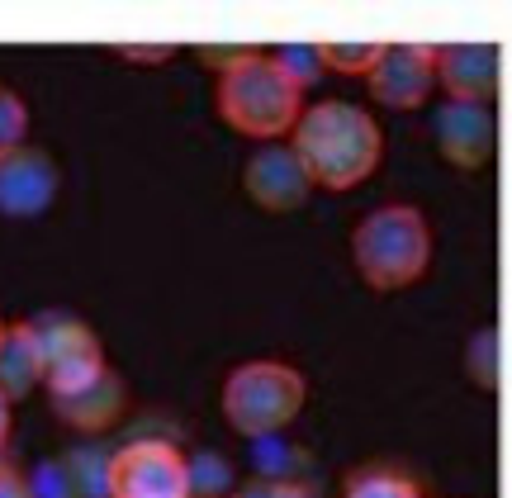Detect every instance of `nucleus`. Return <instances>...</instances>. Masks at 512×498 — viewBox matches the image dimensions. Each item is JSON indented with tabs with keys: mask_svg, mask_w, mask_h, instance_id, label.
I'll list each match as a JSON object with an SVG mask.
<instances>
[{
	"mask_svg": "<svg viewBox=\"0 0 512 498\" xmlns=\"http://www.w3.org/2000/svg\"><path fill=\"white\" fill-rule=\"evenodd\" d=\"M370 100L384 110H422L437 91V48L432 43H384L380 67L366 76Z\"/></svg>",
	"mask_w": 512,
	"mask_h": 498,
	"instance_id": "obj_9",
	"label": "nucleus"
},
{
	"mask_svg": "<svg viewBox=\"0 0 512 498\" xmlns=\"http://www.w3.org/2000/svg\"><path fill=\"white\" fill-rule=\"evenodd\" d=\"M38 385H43V347H38V328L24 318V323H10L0 337V394L19 404Z\"/></svg>",
	"mask_w": 512,
	"mask_h": 498,
	"instance_id": "obj_13",
	"label": "nucleus"
},
{
	"mask_svg": "<svg viewBox=\"0 0 512 498\" xmlns=\"http://www.w3.org/2000/svg\"><path fill=\"white\" fill-rule=\"evenodd\" d=\"M53 404V418L62 427H72V432H105L124 418L128 408V385L119 370H105L91 389H81V394H67V399H48Z\"/></svg>",
	"mask_w": 512,
	"mask_h": 498,
	"instance_id": "obj_12",
	"label": "nucleus"
},
{
	"mask_svg": "<svg viewBox=\"0 0 512 498\" xmlns=\"http://www.w3.org/2000/svg\"><path fill=\"white\" fill-rule=\"evenodd\" d=\"M214 114L247 143H290L304 119V91L261 48H238L214 76Z\"/></svg>",
	"mask_w": 512,
	"mask_h": 498,
	"instance_id": "obj_2",
	"label": "nucleus"
},
{
	"mask_svg": "<svg viewBox=\"0 0 512 498\" xmlns=\"http://www.w3.org/2000/svg\"><path fill=\"white\" fill-rule=\"evenodd\" d=\"M62 190V171L43 148L24 143V148L0 152V214L5 219H38L48 214Z\"/></svg>",
	"mask_w": 512,
	"mask_h": 498,
	"instance_id": "obj_10",
	"label": "nucleus"
},
{
	"mask_svg": "<svg viewBox=\"0 0 512 498\" xmlns=\"http://www.w3.org/2000/svg\"><path fill=\"white\" fill-rule=\"evenodd\" d=\"M432 138L446 166L456 171H484L494 162L498 148V119L494 105H475V100H441L432 114Z\"/></svg>",
	"mask_w": 512,
	"mask_h": 498,
	"instance_id": "obj_8",
	"label": "nucleus"
},
{
	"mask_svg": "<svg viewBox=\"0 0 512 498\" xmlns=\"http://www.w3.org/2000/svg\"><path fill=\"white\" fill-rule=\"evenodd\" d=\"M290 148L309 171L313 190L347 195L366 185L384 162V129L366 105L351 100H318L304 105V119L294 124Z\"/></svg>",
	"mask_w": 512,
	"mask_h": 498,
	"instance_id": "obj_1",
	"label": "nucleus"
},
{
	"mask_svg": "<svg viewBox=\"0 0 512 498\" xmlns=\"http://www.w3.org/2000/svg\"><path fill=\"white\" fill-rule=\"evenodd\" d=\"M337 498H422V484L394 465H361L342 480Z\"/></svg>",
	"mask_w": 512,
	"mask_h": 498,
	"instance_id": "obj_14",
	"label": "nucleus"
},
{
	"mask_svg": "<svg viewBox=\"0 0 512 498\" xmlns=\"http://www.w3.org/2000/svg\"><path fill=\"white\" fill-rule=\"evenodd\" d=\"M304 404H309L304 370L290 366V361H275V356L238 361L219 385L223 423L233 427L238 437H247V442L280 437L304 413Z\"/></svg>",
	"mask_w": 512,
	"mask_h": 498,
	"instance_id": "obj_4",
	"label": "nucleus"
},
{
	"mask_svg": "<svg viewBox=\"0 0 512 498\" xmlns=\"http://www.w3.org/2000/svg\"><path fill=\"white\" fill-rule=\"evenodd\" d=\"M34 328H38V347H43V389H48V399L81 394L110 370L100 337L81 318L43 314L34 318Z\"/></svg>",
	"mask_w": 512,
	"mask_h": 498,
	"instance_id": "obj_5",
	"label": "nucleus"
},
{
	"mask_svg": "<svg viewBox=\"0 0 512 498\" xmlns=\"http://www.w3.org/2000/svg\"><path fill=\"white\" fill-rule=\"evenodd\" d=\"M10 427H15V404L0 394V446L10 442Z\"/></svg>",
	"mask_w": 512,
	"mask_h": 498,
	"instance_id": "obj_20",
	"label": "nucleus"
},
{
	"mask_svg": "<svg viewBox=\"0 0 512 498\" xmlns=\"http://www.w3.org/2000/svg\"><path fill=\"white\" fill-rule=\"evenodd\" d=\"M242 190L266 214H294V209L309 204L313 181L290 143H261L242 162Z\"/></svg>",
	"mask_w": 512,
	"mask_h": 498,
	"instance_id": "obj_7",
	"label": "nucleus"
},
{
	"mask_svg": "<svg viewBox=\"0 0 512 498\" xmlns=\"http://www.w3.org/2000/svg\"><path fill=\"white\" fill-rule=\"evenodd\" d=\"M384 57V43H323V67L337 76H361L366 81Z\"/></svg>",
	"mask_w": 512,
	"mask_h": 498,
	"instance_id": "obj_15",
	"label": "nucleus"
},
{
	"mask_svg": "<svg viewBox=\"0 0 512 498\" xmlns=\"http://www.w3.org/2000/svg\"><path fill=\"white\" fill-rule=\"evenodd\" d=\"M351 266L366 290L375 295H399L408 285H418L432 266V223L418 204H375L370 214L356 219L351 228Z\"/></svg>",
	"mask_w": 512,
	"mask_h": 498,
	"instance_id": "obj_3",
	"label": "nucleus"
},
{
	"mask_svg": "<svg viewBox=\"0 0 512 498\" xmlns=\"http://www.w3.org/2000/svg\"><path fill=\"white\" fill-rule=\"evenodd\" d=\"M0 498H34L29 494V475H19L10 465H0Z\"/></svg>",
	"mask_w": 512,
	"mask_h": 498,
	"instance_id": "obj_19",
	"label": "nucleus"
},
{
	"mask_svg": "<svg viewBox=\"0 0 512 498\" xmlns=\"http://www.w3.org/2000/svg\"><path fill=\"white\" fill-rule=\"evenodd\" d=\"M5 328H10V323H5V318H0V337H5Z\"/></svg>",
	"mask_w": 512,
	"mask_h": 498,
	"instance_id": "obj_21",
	"label": "nucleus"
},
{
	"mask_svg": "<svg viewBox=\"0 0 512 498\" xmlns=\"http://www.w3.org/2000/svg\"><path fill=\"white\" fill-rule=\"evenodd\" d=\"M271 57L280 62V72L290 76L299 91H309L313 81L328 72L323 67V43H280V48H271Z\"/></svg>",
	"mask_w": 512,
	"mask_h": 498,
	"instance_id": "obj_16",
	"label": "nucleus"
},
{
	"mask_svg": "<svg viewBox=\"0 0 512 498\" xmlns=\"http://www.w3.org/2000/svg\"><path fill=\"white\" fill-rule=\"evenodd\" d=\"M503 81V57L489 43H441L437 48V86L446 100H475L494 105Z\"/></svg>",
	"mask_w": 512,
	"mask_h": 498,
	"instance_id": "obj_11",
	"label": "nucleus"
},
{
	"mask_svg": "<svg viewBox=\"0 0 512 498\" xmlns=\"http://www.w3.org/2000/svg\"><path fill=\"white\" fill-rule=\"evenodd\" d=\"M24 143H29V105L19 91L0 86V152L24 148Z\"/></svg>",
	"mask_w": 512,
	"mask_h": 498,
	"instance_id": "obj_17",
	"label": "nucleus"
},
{
	"mask_svg": "<svg viewBox=\"0 0 512 498\" xmlns=\"http://www.w3.org/2000/svg\"><path fill=\"white\" fill-rule=\"evenodd\" d=\"M110 498H195L190 456L162 437L119 446L110 456Z\"/></svg>",
	"mask_w": 512,
	"mask_h": 498,
	"instance_id": "obj_6",
	"label": "nucleus"
},
{
	"mask_svg": "<svg viewBox=\"0 0 512 498\" xmlns=\"http://www.w3.org/2000/svg\"><path fill=\"white\" fill-rule=\"evenodd\" d=\"M228 498H323V489L309 480H252Z\"/></svg>",
	"mask_w": 512,
	"mask_h": 498,
	"instance_id": "obj_18",
	"label": "nucleus"
}]
</instances>
